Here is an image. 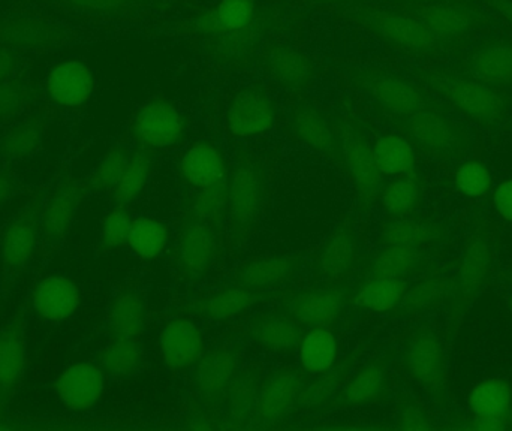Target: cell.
I'll return each instance as SVG.
<instances>
[{"mask_svg": "<svg viewBox=\"0 0 512 431\" xmlns=\"http://www.w3.org/2000/svg\"><path fill=\"white\" fill-rule=\"evenodd\" d=\"M420 20L435 36H454L465 32L471 18L460 9L447 5H430L421 9Z\"/></svg>", "mask_w": 512, "mask_h": 431, "instance_id": "39", "label": "cell"}, {"mask_svg": "<svg viewBox=\"0 0 512 431\" xmlns=\"http://www.w3.org/2000/svg\"><path fill=\"white\" fill-rule=\"evenodd\" d=\"M294 273V262L286 258H261L243 265L236 280L251 291L274 288L288 280Z\"/></svg>", "mask_w": 512, "mask_h": 431, "instance_id": "21", "label": "cell"}, {"mask_svg": "<svg viewBox=\"0 0 512 431\" xmlns=\"http://www.w3.org/2000/svg\"><path fill=\"white\" fill-rule=\"evenodd\" d=\"M228 189H230L228 177L201 189L195 201L198 215L204 219H219L225 207L228 206Z\"/></svg>", "mask_w": 512, "mask_h": 431, "instance_id": "46", "label": "cell"}, {"mask_svg": "<svg viewBox=\"0 0 512 431\" xmlns=\"http://www.w3.org/2000/svg\"><path fill=\"white\" fill-rule=\"evenodd\" d=\"M38 234L39 217L36 219V213L30 210H24L6 226L0 240V252L6 273H20L29 264L35 252Z\"/></svg>", "mask_w": 512, "mask_h": 431, "instance_id": "11", "label": "cell"}, {"mask_svg": "<svg viewBox=\"0 0 512 431\" xmlns=\"http://www.w3.org/2000/svg\"><path fill=\"white\" fill-rule=\"evenodd\" d=\"M274 120L270 99L256 90H242L228 108L227 128L233 137L254 138L270 132Z\"/></svg>", "mask_w": 512, "mask_h": 431, "instance_id": "6", "label": "cell"}, {"mask_svg": "<svg viewBox=\"0 0 512 431\" xmlns=\"http://www.w3.org/2000/svg\"><path fill=\"white\" fill-rule=\"evenodd\" d=\"M262 177L254 167H240L228 189V209L239 225H248L258 216L262 204Z\"/></svg>", "mask_w": 512, "mask_h": 431, "instance_id": "15", "label": "cell"}, {"mask_svg": "<svg viewBox=\"0 0 512 431\" xmlns=\"http://www.w3.org/2000/svg\"><path fill=\"white\" fill-rule=\"evenodd\" d=\"M418 201V186L412 180H397L382 192V206L393 215H405Z\"/></svg>", "mask_w": 512, "mask_h": 431, "instance_id": "44", "label": "cell"}, {"mask_svg": "<svg viewBox=\"0 0 512 431\" xmlns=\"http://www.w3.org/2000/svg\"><path fill=\"white\" fill-rule=\"evenodd\" d=\"M254 17V0H221L204 21V26L216 35H239L251 27Z\"/></svg>", "mask_w": 512, "mask_h": 431, "instance_id": "26", "label": "cell"}, {"mask_svg": "<svg viewBox=\"0 0 512 431\" xmlns=\"http://www.w3.org/2000/svg\"><path fill=\"white\" fill-rule=\"evenodd\" d=\"M495 207L502 219L512 222V180L501 183L496 189Z\"/></svg>", "mask_w": 512, "mask_h": 431, "instance_id": "52", "label": "cell"}, {"mask_svg": "<svg viewBox=\"0 0 512 431\" xmlns=\"http://www.w3.org/2000/svg\"><path fill=\"white\" fill-rule=\"evenodd\" d=\"M152 164L143 152L131 153L128 167L120 179L119 185L114 188V200L119 204H129L137 200L149 182Z\"/></svg>", "mask_w": 512, "mask_h": 431, "instance_id": "37", "label": "cell"}, {"mask_svg": "<svg viewBox=\"0 0 512 431\" xmlns=\"http://www.w3.org/2000/svg\"><path fill=\"white\" fill-rule=\"evenodd\" d=\"M376 101L391 113L414 116L423 107V96L412 84L396 77H382L372 86Z\"/></svg>", "mask_w": 512, "mask_h": 431, "instance_id": "23", "label": "cell"}, {"mask_svg": "<svg viewBox=\"0 0 512 431\" xmlns=\"http://www.w3.org/2000/svg\"><path fill=\"white\" fill-rule=\"evenodd\" d=\"M65 27L44 18L11 15L0 20V45L14 53H41L65 42Z\"/></svg>", "mask_w": 512, "mask_h": 431, "instance_id": "2", "label": "cell"}, {"mask_svg": "<svg viewBox=\"0 0 512 431\" xmlns=\"http://www.w3.org/2000/svg\"><path fill=\"white\" fill-rule=\"evenodd\" d=\"M376 165L382 176H405L415 168V153L408 140L399 134H384L373 146Z\"/></svg>", "mask_w": 512, "mask_h": 431, "instance_id": "22", "label": "cell"}, {"mask_svg": "<svg viewBox=\"0 0 512 431\" xmlns=\"http://www.w3.org/2000/svg\"><path fill=\"white\" fill-rule=\"evenodd\" d=\"M252 336L262 348L280 352L288 351L298 345L301 340V330L295 321L270 316L255 322Z\"/></svg>", "mask_w": 512, "mask_h": 431, "instance_id": "33", "label": "cell"}, {"mask_svg": "<svg viewBox=\"0 0 512 431\" xmlns=\"http://www.w3.org/2000/svg\"><path fill=\"white\" fill-rule=\"evenodd\" d=\"M448 99L460 113L475 122L490 123L502 117L505 110L501 96L489 84L469 78H454L447 86Z\"/></svg>", "mask_w": 512, "mask_h": 431, "instance_id": "7", "label": "cell"}, {"mask_svg": "<svg viewBox=\"0 0 512 431\" xmlns=\"http://www.w3.org/2000/svg\"><path fill=\"white\" fill-rule=\"evenodd\" d=\"M511 26H512V12H511Z\"/></svg>", "mask_w": 512, "mask_h": 431, "instance_id": "55", "label": "cell"}, {"mask_svg": "<svg viewBox=\"0 0 512 431\" xmlns=\"http://www.w3.org/2000/svg\"><path fill=\"white\" fill-rule=\"evenodd\" d=\"M29 99V92L23 81L8 78L0 83V120L17 116Z\"/></svg>", "mask_w": 512, "mask_h": 431, "instance_id": "48", "label": "cell"}, {"mask_svg": "<svg viewBox=\"0 0 512 431\" xmlns=\"http://www.w3.org/2000/svg\"><path fill=\"white\" fill-rule=\"evenodd\" d=\"M132 217L123 207L111 210L101 223V241L105 249H117L128 244Z\"/></svg>", "mask_w": 512, "mask_h": 431, "instance_id": "45", "label": "cell"}, {"mask_svg": "<svg viewBox=\"0 0 512 431\" xmlns=\"http://www.w3.org/2000/svg\"><path fill=\"white\" fill-rule=\"evenodd\" d=\"M180 171L185 182L197 189L228 177L224 155L212 143L194 144L183 156Z\"/></svg>", "mask_w": 512, "mask_h": 431, "instance_id": "13", "label": "cell"}, {"mask_svg": "<svg viewBox=\"0 0 512 431\" xmlns=\"http://www.w3.org/2000/svg\"><path fill=\"white\" fill-rule=\"evenodd\" d=\"M382 385H384V376L381 370L367 367L358 372L346 385L343 400L349 406L364 405L379 396Z\"/></svg>", "mask_w": 512, "mask_h": 431, "instance_id": "41", "label": "cell"}, {"mask_svg": "<svg viewBox=\"0 0 512 431\" xmlns=\"http://www.w3.org/2000/svg\"><path fill=\"white\" fill-rule=\"evenodd\" d=\"M405 289L397 277L375 276L358 292L355 303L372 312H388L402 300Z\"/></svg>", "mask_w": 512, "mask_h": 431, "instance_id": "32", "label": "cell"}, {"mask_svg": "<svg viewBox=\"0 0 512 431\" xmlns=\"http://www.w3.org/2000/svg\"><path fill=\"white\" fill-rule=\"evenodd\" d=\"M144 348L140 337H116L99 352V366L111 376H128L140 369Z\"/></svg>", "mask_w": 512, "mask_h": 431, "instance_id": "18", "label": "cell"}, {"mask_svg": "<svg viewBox=\"0 0 512 431\" xmlns=\"http://www.w3.org/2000/svg\"><path fill=\"white\" fill-rule=\"evenodd\" d=\"M270 71L277 83L285 86H300L306 83L312 68L303 53L291 48H283L271 59Z\"/></svg>", "mask_w": 512, "mask_h": 431, "instance_id": "38", "label": "cell"}, {"mask_svg": "<svg viewBox=\"0 0 512 431\" xmlns=\"http://www.w3.org/2000/svg\"><path fill=\"white\" fill-rule=\"evenodd\" d=\"M26 322L14 321L0 330V400L8 402L20 387L26 369Z\"/></svg>", "mask_w": 512, "mask_h": 431, "instance_id": "10", "label": "cell"}, {"mask_svg": "<svg viewBox=\"0 0 512 431\" xmlns=\"http://www.w3.org/2000/svg\"><path fill=\"white\" fill-rule=\"evenodd\" d=\"M343 297L336 291H310L298 295L289 304L291 315L300 324L325 327L342 312Z\"/></svg>", "mask_w": 512, "mask_h": 431, "instance_id": "16", "label": "cell"}, {"mask_svg": "<svg viewBox=\"0 0 512 431\" xmlns=\"http://www.w3.org/2000/svg\"><path fill=\"white\" fill-rule=\"evenodd\" d=\"M337 339L328 328L316 327L301 339L300 363L309 375H322L336 363Z\"/></svg>", "mask_w": 512, "mask_h": 431, "instance_id": "20", "label": "cell"}, {"mask_svg": "<svg viewBox=\"0 0 512 431\" xmlns=\"http://www.w3.org/2000/svg\"><path fill=\"white\" fill-rule=\"evenodd\" d=\"M135 143L146 149H168L185 135V120L170 102L150 101L141 105L131 123Z\"/></svg>", "mask_w": 512, "mask_h": 431, "instance_id": "1", "label": "cell"}, {"mask_svg": "<svg viewBox=\"0 0 512 431\" xmlns=\"http://www.w3.org/2000/svg\"><path fill=\"white\" fill-rule=\"evenodd\" d=\"M15 180L11 174L0 173V207L14 195Z\"/></svg>", "mask_w": 512, "mask_h": 431, "instance_id": "54", "label": "cell"}, {"mask_svg": "<svg viewBox=\"0 0 512 431\" xmlns=\"http://www.w3.org/2000/svg\"><path fill=\"white\" fill-rule=\"evenodd\" d=\"M417 262L415 246H399L388 244L382 252L376 255L372 262V271L375 276L400 277L412 270Z\"/></svg>", "mask_w": 512, "mask_h": 431, "instance_id": "40", "label": "cell"}, {"mask_svg": "<svg viewBox=\"0 0 512 431\" xmlns=\"http://www.w3.org/2000/svg\"><path fill=\"white\" fill-rule=\"evenodd\" d=\"M406 366L415 381L427 387H436L444 378V354L432 337H417L406 354Z\"/></svg>", "mask_w": 512, "mask_h": 431, "instance_id": "17", "label": "cell"}, {"mask_svg": "<svg viewBox=\"0 0 512 431\" xmlns=\"http://www.w3.org/2000/svg\"><path fill=\"white\" fill-rule=\"evenodd\" d=\"M168 243V228L152 217L132 220L128 246L141 259H155L162 255Z\"/></svg>", "mask_w": 512, "mask_h": 431, "instance_id": "31", "label": "cell"}, {"mask_svg": "<svg viewBox=\"0 0 512 431\" xmlns=\"http://www.w3.org/2000/svg\"><path fill=\"white\" fill-rule=\"evenodd\" d=\"M295 132L312 149L324 150L330 144V131L324 120L309 111L298 114L295 119Z\"/></svg>", "mask_w": 512, "mask_h": 431, "instance_id": "47", "label": "cell"}, {"mask_svg": "<svg viewBox=\"0 0 512 431\" xmlns=\"http://www.w3.org/2000/svg\"><path fill=\"white\" fill-rule=\"evenodd\" d=\"M203 352V333L194 322L177 318L165 324L161 333V354L170 369L192 366L200 360Z\"/></svg>", "mask_w": 512, "mask_h": 431, "instance_id": "9", "label": "cell"}, {"mask_svg": "<svg viewBox=\"0 0 512 431\" xmlns=\"http://www.w3.org/2000/svg\"><path fill=\"white\" fill-rule=\"evenodd\" d=\"M357 256V241L349 231H337L325 244L324 249L319 253V273L328 279L342 276L354 264Z\"/></svg>", "mask_w": 512, "mask_h": 431, "instance_id": "29", "label": "cell"}, {"mask_svg": "<svg viewBox=\"0 0 512 431\" xmlns=\"http://www.w3.org/2000/svg\"><path fill=\"white\" fill-rule=\"evenodd\" d=\"M146 327V306L143 298L126 292L114 300L110 312V328L116 337H141Z\"/></svg>", "mask_w": 512, "mask_h": 431, "instance_id": "28", "label": "cell"}, {"mask_svg": "<svg viewBox=\"0 0 512 431\" xmlns=\"http://www.w3.org/2000/svg\"><path fill=\"white\" fill-rule=\"evenodd\" d=\"M409 131L421 146L438 155H453L463 146L456 126L439 114L418 111L412 116Z\"/></svg>", "mask_w": 512, "mask_h": 431, "instance_id": "14", "label": "cell"}, {"mask_svg": "<svg viewBox=\"0 0 512 431\" xmlns=\"http://www.w3.org/2000/svg\"><path fill=\"white\" fill-rule=\"evenodd\" d=\"M418 232H420V229L414 223H399L387 232V243L399 244V246H415Z\"/></svg>", "mask_w": 512, "mask_h": 431, "instance_id": "51", "label": "cell"}, {"mask_svg": "<svg viewBox=\"0 0 512 431\" xmlns=\"http://www.w3.org/2000/svg\"><path fill=\"white\" fill-rule=\"evenodd\" d=\"M493 177L489 168L480 161L465 162L457 170L456 183L460 191L468 197H481L492 186Z\"/></svg>", "mask_w": 512, "mask_h": 431, "instance_id": "43", "label": "cell"}, {"mask_svg": "<svg viewBox=\"0 0 512 431\" xmlns=\"http://www.w3.org/2000/svg\"><path fill=\"white\" fill-rule=\"evenodd\" d=\"M297 393L298 381L294 376H279L262 393L258 402V414L264 420L282 417L291 408Z\"/></svg>", "mask_w": 512, "mask_h": 431, "instance_id": "35", "label": "cell"}, {"mask_svg": "<svg viewBox=\"0 0 512 431\" xmlns=\"http://www.w3.org/2000/svg\"><path fill=\"white\" fill-rule=\"evenodd\" d=\"M345 159L352 179L360 192L366 195L375 194L381 186L382 174L376 165L373 147H370L366 141L352 138L346 141Z\"/></svg>", "mask_w": 512, "mask_h": 431, "instance_id": "24", "label": "cell"}, {"mask_svg": "<svg viewBox=\"0 0 512 431\" xmlns=\"http://www.w3.org/2000/svg\"><path fill=\"white\" fill-rule=\"evenodd\" d=\"M487 256L484 250H480V247H475L469 253L468 259H466L465 271H463V280H465V286H477L480 280L486 276L487 273Z\"/></svg>", "mask_w": 512, "mask_h": 431, "instance_id": "50", "label": "cell"}, {"mask_svg": "<svg viewBox=\"0 0 512 431\" xmlns=\"http://www.w3.org/2000/svg\"><path fill=\"white\" fill-rule=\"evenodd\" d=\"M236 369L237 360L231 352H213L209 357L204 358L198 367V387L204 393H216L231 381Z\"/></svg>", "mask_w": 512, "mask_h": 431, "instance_id": "34", "label": "cell"}, {"mask_svg": "<svg viewBox=\"0 0 512 431\" xmlns=\"http://www.w3.org/2000/svg\"><path fill=\"white\" fill-rule=\"evenodd\" d=\"M83 191L74 180H66L57 186L39 216V238L48 246H59L71 231Z\"/></svg>", "mask_w": 512, "mask_h": 431, "instance_id": "5", "label": "cell"}, {"mask_svg": "<svg viewBox=\"0 0 512 431\" xmlns=\"http://www.w3.org/2000/svg\"><path fill=\"white\" fill-rule=\"evenodd\" d=\"M131 153L126 147L111 150L93 174V188L98 191H114L128 167Z\"/></svg>", "mask_w": 512, "mask_h": 431, "instance_id": "42", "label": "cell"}, {"mask_svg": "<svg viewBox=\"0 0 512 431\" xmlns=\"http://www.w3.org/2000/svg\"><path fill=\"white\" fill-rule=\"evenodd\" d=\"M475 80L489 86L512 81V45L496 44L475 51L471 59Z\"/></svg>", "mask_w": 512, "mask_h": 431, "instance_id": "19", "label": "cell"}, {"mask_svg": "<svg viewBox=\"0 0 512 431\" xmlns=\"http://www.w3.org/2000/svg\"><path fill=\"white\" fill-rule=\"evenodd\" d=\"M105 390V372L99 364L78 363L68 367L56 382V393L69 411H90Z\"/></svg>", "mask_w": 512, "mask_h": 431, "instance_id": "3", "label": "cell"}, {"mask_svg": "<svg viewBox=\"0 0 512 431\" xmlns=\"http://www.w3.org/2000/svg\"><path fill=\"white\" fill-rule=\"evenodd\" d=\"M60 5L84 14H113L131 5L132 0H57Z\"/></svg>", "mask_w": 512, "mask_h": 431, "instance_id": "49", "label": "cell"}, {"mask_svg": "<svg viewBox=\"0 0 512 431\" xmlns=\"http://www.w3.org/2000/svg\"><path fill=\"white\" fill-rule=\"evenodd\" d=\"M80 301L78 286L69 277L59 274L44 277L33 289V310L44 321H66L77 312Z\"/></svg>", "mask_w": 512, "mask_h": 431, "instance_id": "8", "label": "cell"}, {"mask_svg": "<svg viewBox=\"0 0 512 431\" xmlns=\"http://www.w3.org/2000/svg\"><path fill=\"white\" fill-rule=\"evenodd\" d=\"M373 23L382 38L405 50L427 51L435 45L436 36L420 18L381 12L375 15Z\"/></svg>", "mask_w": 512, "mask_h": 431, "instance_id": "12", "label": "cell"}, {"mask_svg": "<svg viewBox=\"0 0 512 431\" xmlns=\"http://www.w3.org/2000/svg\"><path fill=\"white\" fill-rule=\"evenodd\" d=\"M255 301L256 295L251 289L228 288L210 295L204 301L203 312L212 319L233 318L248 310Z\"/></svg>", "mask_w": 512, "mask_h": 431, "instance_id": "36", "label": "cell"}, {"mask_svg": "<svg viewBox=\"0 0 512 431\" xmlns=\"http://www.w3.org/2000/svg\"><path fill=\"white\" fill-rule=\"evenodd\" d=\"M45 87L54 104L65 108H78L92 98L95 78L86 63L68 59L56 63L50 69Z\"/></svg>", "mask_w": 512, "mask_h": 431, "instance_id": "4", "label": "cell"}, {"mask_svg": "<svg viewBox=\"0 0 512 431\" xmlns=\"http://www.w3.org/2000/svg\"><path fill=\"white\" fill-rule=\"evenodd\" d=\"M180 259L191 274H200L209 268L216 255V240L206 226L195 223L183 232L179 246Z\"/></svg>", "mask_w": 512, "mask_h": 431, "instance_id": "25", "label": "cell"}, {"mask_svg": "<svg viewBox=\"0 0 512 431\" xmlns=\"http://www.w3.org/2000/svg\"><path fill=\"white\" fill-rule=\"evenodd\" d=\"M472 412L483 421H498L511 405V391L499 379H486L478 384L469 397Z\"/></svg>", "mask_w": 512, "mask_h": 431, "instance_id": "30", "label": "cell"}, {"mask_svg": "<svg viewBox=\"0 0 512 431\" xmlns=\"http://www.w3.org/2000/svg\"><path fill=\"white\" fill-rule=\"evenodd\" d=\"M42 144V126L29 119L15 123L0 137V158L8 162L23 161L38 152Z\"/></svg>", "mask_w": 512, "mask_h": 431, "instance_id": "27", "label": "cell"}, {"mask_svg": "<svg viewBox=\"0 0 512 431\" xmlns=\"http://www.w3.org/2000/svg\"><path fill=\"white\" fill-rule=\"evenodd\" d=\"M18 66H20L18 54L0 45V83L11 78Z\"/></svg>", "mask_w": 512, "mask_h": 431, "instance_id": "53", "label": "cell"}]
</instances>
